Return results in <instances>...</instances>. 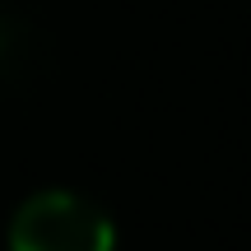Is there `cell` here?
Instances as JSON below:
<instances>
[{
  "instance_id": "obj_1",
  "label": "cell",
  "mask_w": 251,
  "mask_h": 251,
  "mask_svg": "<svg viewBox=\"0 0 251 251\" xmlns=\"http://www.w3.org/2000/svg\"><path fill=\"white\" fill-rule=\"evenodd\" d=\"M9 251H117V228L75 191H37L9 224Z\"/></svg>"
},
{
  "instance_id": "obj_2",
  "label": "cell",
  "mask_w": 251,
  "mask_h": 251,
  "mask_svg": "<svg viewBox=\"0 0 251 251\" xmlns=\"http://www.w3.org/2000/svg\"><path fill=\"white\" fill-rule=\"evenodd\" d=\"M47 65V47L37 37V28L28 19L0 9V84L19 89V84L37 79V70Z\"/></svg>"
}]
</instances>
